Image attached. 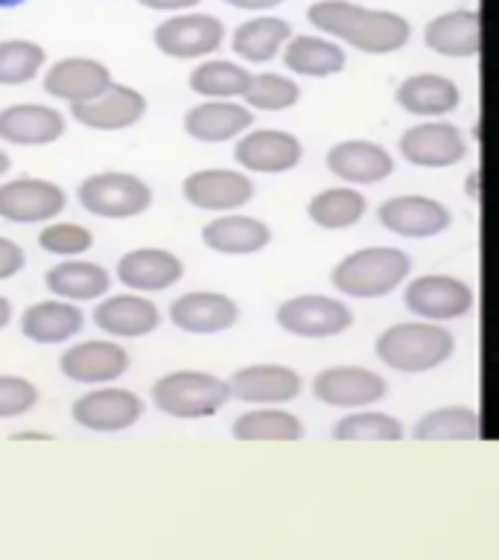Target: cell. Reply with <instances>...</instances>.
<instances>
[{"label": "cell", "mask_w": 499, "mask_h": 560, "mask_svg": "<svg viewBox=\"0 0 499 560\" xmlns=\"http://www.w3.org/2000/svg\"><path fill=\"white\" fill-rule=\"evenodd\" d=\"M306 21L318 33L348 44L368 56H388L403 50L411 38V24L397 12L365 9L348 0H318L306 9Z\"/></svg>", "instance_id": "6da1fadb"}, {"label": "cell", "mask_w": 499, "mask_h": 560, "mask_svg": "<svg viewBox=\"0 0 499 560\" xmlns=\"http://www.w3.org/2000/svg\"><path fill=\"white\" fill-rule=\"evenodd\" d=\"M374 353L388 371L429 374L453 359L455 336L438 322H401L376 336Z\"/></svg>", "instance_id": "7a4b0ae2"}, {"label": "cell", "mask_w": 499, "mask_h": 560, "mask_svg": "<svg viewBox=\"0 0 499 560\" xmlns=\"http://www.w3.org/2000/svg\"><path fill=\"white\" fill-rule=\"evenodd\" d=\"M411 275V257L394 245H368L341 257L330 271L333 289L345 298L374 301L392 295Z\"/></svg>", "instance_id": "3957f363"}, {"label": "cell", "mask_w": 499, "mask_h": 560, "mask_svg": "<svg viewBox=\"0 0 499 560\" xmlns=\"http://www.w3.org/2000/svg\"><path fill=\"white\" fill-rule=\"evenodd\" d=\"M231 397V385L222 376L196 368L166 371L149 385V402L164 418L173 420H205L225 409Z\"/></svg>", "instance_id": "277c9868"}, {"label": "cell", "mask_w": 499, "mask_h": 560, "mask_svg": "<svg viewBox=\"0 0 499 560\" xmlns=\"http://www.w3.org/2000/svg\"><path fill=\"white\" fill-rule=\"evenodd\" d=\"M155 201L152 184L129 170H96L77 184V205L88 217L129 222L143 217Z\"/></svg>", "instance_id": "5b68a950"}, {"label": "cell", "mask_w": 499, "mask_h": 560, "mask_svg": "<svg viewBox=\"0 0 499 560\" xmlns=\"http://www.w3.org/2000/svg\"><path fill=\"white\" fill-rule=\"evenodd\" d=\"M147 415V400L120 383L91 385L70 402V420L94 435H120L129 432Z\"/></svg>", "instance_id": "8992f818"}, {"label": "cell", "mask_w": 499, "mask_h": 560, "mask_svg": "<svg viewBox=\"0 0 499 560\" xmlns=\"http://www.w3.org/2000/svg\"><path fill=\"white\" fill-rule=\"evenodd\" d=\"M68 210V190L42 175H7L0 182V222L42 228Z\"/></svg>", "instance_id": "52a82bcc"}, {"label": "cell", "mask_w": 499, "mask_h": 560, "mask_svg": "<svg viewBox=\"0 0 499 560\" xmlns=\"http://www.w3.org/2000/svg\"><path fill=\"white\" fill-rule=\"evenodd\" d=\"M59 374L77 385H108L120 383L129 374L131 353L123 348L120 339L94 336V339H73L59 353Z\"/></svg>", "instance_id": "ba28073f"}, {"label": "cell", "mask_w": 499, "mask_h": 560, "mask_svg": "<svg viewBox=\"0 0 499 560\" xmlns=\"http://www.w3.org/2000/svg\"><path fill=\"white\" fill-rule=\"evenodd\" d=\"M152 44L166 59L201 61L225 44V24L208 12H175L152 30Z\"/></svg>", "instance_id": "9c48e42d"}, {"label": "cell", "mask_w": 499, "mask_h": 560, "mask_svg": "<svg viewBox=\"0 0 499 560\" xmlns=\"http://www.w3.org/2000/svg\"><path fill=\"white\" fill-rule=\"evenodd\" d=\"M254 178L240 166H205V170H193L184 175L182 182V199L193 210H205V213H231V210H243L252 205Z\"/></svg>", "instance_id": "30bf717a"}, {"label": "cell", "mask_w": 499, "mask_h": 560, "mask_svg": "<svg viewBox=\"0 0 499 560\" xmlns=\"http://www.w3.org/2000/svg\"><path fill=\"white\" fill-rule=\"evenodd\" d=\"M275 322L295 339H333L353 327V313L333 295H295L275 310Z\"/></svg>", "instance_id": "8fae6325"}, {"label": "cell", "mask_w": 499, "mask_h": 560, "mask_svg": "<svg viewBox=\"0 0 499 560\" xmlns=\"http://www.w3.org/2000/svg\"><path fill=\"white\" fill-rule=\"evenodd\" d=\"M91 322H94V327L103 336L135 341L152 336L161 327V322H164V313L152 301V295L123 289V292H108V295L96 301Z\"/></svg>", "instance_id": "7c38bea8"}, {"label": "cell", "mask_w": 499, "mask_h": 560, "mask_svg": "<svg viewBox=\"0 0 499 560\" xmlns=\"http://www.w3.org/2000/svg\"><path fill=\"white\" fill-rule=\"evenodd\" d=\"M149 112L147 94L126 82H112L103 94L70 108V120L82 129L100 131V135H117L129 131L143 122Z\"/></svg>", "instance_id": "4fadbf2b"}, {"label": "cell", "mask_w": 499, "mask_h": 560, "mask_svg": "<svg viewBox=\"0 0 499 560\" xmlns=\"http://www.w3.org/2000/svg\"><path fill=\"white\" fill-rule=\"evenodd\" d=\"M403 304L423 322L444 324L471 315L476 295H473L471 283L453 278V275H420L403 289Z\"/></svg>", "instance_id": "5bb4252c"}, {"label": "cell", "mask_w": 499, "mask_h": 560, "mask_svg": "<svg viewBox=\"0 0 499 560\" xmlns=\"http://www.w3.org/2000/svg\"><path fill=\"white\" fill-rule=\"evenodd\" d=\"M184 260L170 248L161 245H138L129 248L117 257L114 266V278L123 289L131 292H143V295H158V292H170L184 280Z\"/></svg>", "instance_id": "9a60e30c"}, {"label": "cell", "mask_w": 499, "mask_h": 560, "mask_svg": "<svg viewBox=\"0 0 499 560\" xmlns=\"http://www.w3.org/2000/svg\"><path fill=\"white\" fill-rule=\"evenodd\" d=\"M397 152L406 164L420 170H446L467 158V140L462 129L446 120L415 122L397 140Z\"/></svg>", "instance_id": "2e32d148"}, {"label": "cell", "mask_w": 499, "mask_h": 560, "mask_svg": "<svg viewBox=\"0 0 499 560\" xmlns=\"http://www.w3.org/2000/svg\"><path fill=\"white\" fill-rule=\"evenodd\" d=\"M166 318L175 330L187 336H219L236 327L240 304L217 289H190L173 298V304L166 306Z\"/></svg>", "instance_id": "e0dca14e"}, {"label": "cell", "mask_w": 499, "mask_h": 560, "mask_svg": "<svg viewBox=\"0 0 499 560\" xmlns=\"http://www.w3.org/2000/svg\"><path fill=\"white\" fill-rule=\"evenodd\" d=\"M112 82V68L94 56H61V59L50 61L42 73L44 94L56 103H65L68 108L94 100Z\"/></svg>", "instance_id": "ac0fdd59"}, {"label": "cell", "mask_w": 499, "mask_h": 560, "mask_svg": "<svg viewBox=\"0 0 499 560\" xmlns=\"http://www.w3.org/2000/svg\"><path fill=\"white\" fill-rule=\"evenodd\" d=\"M68 131V114L50 103H9L0 108V143L15 149H44Z\"/></svg>", "instance_id": "d6986e66"}, {"label": "cell", "mask_w": 499, "mask_h": 560, "mask_svg": "<svg viewBox=\"0 0 499 560\" xmlns=\"http://www.w3.org/2000/svg\"><path fill=\"white\" fill-rule=\"evenodd\" d=\"M388 394L383 374L362 365H330L313 376V397L330 409H365Z\"/></svg>", "instance_id": "ffe728a7"}, {"label": "cell", "mask_w": 499, "mask_h": 560, "mask_svg": "<svg viewBox=\"0 0 499 560\" xmlns=\"http://www.w3.org/2000/svg\"><path fill=\"white\" fill-rule=\"evenodd\" d=\"M376 222L403 240H432L453 225V210L432 196H392L376 208Z\"/></svg>", "instance_id": "44dd1931"}, {"label": "cell", "mask_w": 499, "mask_h": 560, "mask_svg": "<svg viewBox=\"0 0 499 560\" xmlns=\"http://www.w3.org/2000/svg\"><path fill=\"white\" fill-rule=\"evenodd\" d=\"M88 315L82 304L65 301V298H44L26 304L18 315V330L26 341L42 345V348H65L82 336Z\"/></svg>", "instance_id": "7402d4cb"}, {"label": "cell", "mask_w": 499, "mask_h": 560, "mask_svg": "<svg viewBox=\"0 0 499 560\" xmlns=\"http://www.w3.org/2000/svg\"><path fill=\"white\" fill-rule=\"evenodd\" d=\"M304 158V143L283 129H248L234 140V161L252 175L292 173Z\"/></svg>", "instance_id": "603a6c76"}, {"label": "cell", "mask_w": 499, "mask_h": 560, "mask_svg": "<svg viewBox=\"0 0 499 560\" xmlns=\"http://www.w3.org/2000/svg\"><path fill=\"white\" fill-rule=\"evenodd\" d=\"M231 397L245 406H283L301 397L304 380L295 368L280 362H254V365L236 368L228 376Z\"/></svg>", "instance_id": "cb8c5ba5"}, {"label": "cell", "mask_w": 499, "mask_h": 560, "mask_svg": "<svg viewBox=\"0 0 499 560\" xmlns=\"http://www.w3.org/2000/svg\"><path fill=\"white\" fill-rule=\"evenodd\" d=\"M184 135L196 143H231L254 129V112L243 100H199L182 117Z\"/></svg>", "instance_id": "d4e9b609"}, {"label": "cell", "mask_w": 499, "mask_h": 560, "mask_svg": "<svg viewBox=\"0 0 499 560\" xmlns=\"http://www.w3.org/2000/svg\"><path fill=\"white\" fill-rule=\"evenodd\" d=\"M324 164H327V173L350 184V187H371V184L385 182L394 173L392 152L383 143L362 138L333 143L324 155Z\"/></svg>", "instance_id": "484cf974"}, {"label": "cell", "mask_w": 499, "mask_h": 560, "mask_svg": "<svg viewBox=\"0 0 499 560\" xmlns=\"http://www.w3.org/2000/svg\"><path fill=\"white\" fill-rule=\"evenodd\" d=\"M271 228L257 217L231 210V213H213L201 225V245L219 257H252L269 248Z\"/></svg>", "instance_id": "4316f807"}, {"label": "cell", "mask_w": 499, "mask_h": 560, "mask_svg": "<svg viewBox=\"0 0 499 560\" xmlns=\"http://www.w3.org/2000/svg\"><path fill=\"white\" fill-rule=\"evenodd\" d=\"M114 271L108 266L88 257H68L56 260L44 271V289L53 298H65L73 304H96L114 287Z\"/></svg>", "instance_id": "83f0119b"}, {"label": "cell", "mask_w": 499, "mask_h": 560, "mask_svg": "<svg viewBox=\"0 0 499 560\" xmlns=\"http://www.w3.org/2000/svg\"><path fill=\"white\" fill-rule=\"evenodd\" d=\"M394 103L411 117H446L462 105V88L441 73H415L394 88Z\"/></svg>", "instance_id": "f1b7e54d"}, {"label": "cell", "mask_w": 499, "mask_h": 560, "mask_svg": "<svg viewBox=\"0 0 499 560\" xmlns=\"http://www.w3.org/2000/svg\"><path fill=\"white\" fill-rule=\"evenodd\" d=\"M423 44L444 59H473L481 52V15L455 9L432 18L423 30Z\"/></svg>", "instance_id": "f546056e"}, {"label": "cell", "mask_w": 499, "mask_h": 560, "mask_svg": "<svg viewBox=\"0 0 499 560\" xmlns=\"http://www.w3.org/2000/svg\"><path fill=\"white\" fill-rule=\"evenodd\" d=\"M348 65L345 47L330 35H292L283 47V68L295 77H339Z\"/></svg>", "instance_id": "4dcf8cb0"}, {"label": "cell", "mask_w": 499, "mask_h": 560, "mask_svg": "<svg viewBox=\"0 0 499 560\" xmlns=\"http://www.w3.org/2000/svg\"><path fill=\"white\" fill-rule=\"evenodd\" d=\"M231 435L240 444H295L304 438V423L280 406H252L236 415Z\"/></svg>", "instance_id": "1f68e13d"}, {"label": "cell", "mask_w": 499, "mask_h": 560, "mask_svg": "<svg viewBox=\"0 0 499 560\" xmlns=\"http://www.w3.org/2000/svg\"><path fill=\"white\" fill-rule=\"evenodd\" d=\"M289 38H292V26L283 18L260 15L236 26L231 35V50L245 65H266L283 52Z\"/></svg>", "instance_id": "d6a6232c"}, {"label": "cell", "mask_w": 499, "mask_h": 560, "mask_svg": "<svg viewBox=\"0 0 499 560\" xmlns=\"http://www.w3.org/2000/svg\"><path fill=\"white\" fill-rule=\"evenodd\" d=\"M481 435V415L473 406H438L415 420L411 438L420 444L476 441Z\"/></svg>", "instance_id": "836d02e7"}, {"label": "cell", "mask_w": 499, "mask_h": 560, "mask_svg": "<svg viewBox=\"0 0 499 560\" xmlns=\"http://www.w3.org/2000/svg\"><path fill=\"white\" fill-rule=\"evenodd\" d=\"M368 213V199L357 187H327L306 201V219L322 231H348Z\"/></svg>", "instance_id": "e575fe53"}, {"label": "cell", "mask_w": 499, "mask_h": 560, "mask_svg": "<svg viewBox=\"0 0 499 560\" xmlns=\"http://www.w3.org/2000/svg\"><path fill=\"white\" fill-rule=\"evenodd\" d=\"M248 82L252 70H245V65L213 56L196 61L187 77V85L199 100H243Z\"/></svg>", "instance_id": "d590c367"}, {"label": "cell", "mask_w": 499, "mask_h": 560, "mask_svg": "<svg viewBox=\"0 0 499 560\" xmlns=\"http://www.w3.org/2000/svg\"><path fill=\"white\" fill-rule=\"evenodd\" d=\"M333 441L341 444H397L406 435V429L394 415L376 409H350L330 429Z\"/></svg>", "instance_id": "8d00e7d4"}, {"label": "cell", "mask_w": 499, "mask_h": 560, "mask_svg": "<svg viewBox=\"0 0 499 560\" xmlns=\"http://www.w3.org/2000/svg\"><path fill=\"white\" fill-rule=\"evenodd\" d=\"M47 50L33 38H3L0 42V88L30 85L47 68Z\"/></svg>", "instance_id": "74e56055"}, {"label": "cell", "mask_w": 499, "mask_h": 560, "mask_svg": "<svg viewBox=\"0 0 499 560\" xmlns=\"http://www.w3.org/2000/svg\"><path fill=\"white\" fill-rule=\"evenodd\" d=\"M35 243L44 254H50L56 260H68V257H85V254L94 252L96 236L85 222L56 217L38 228Z\"/></svg>", "instance_id": "f35d334b"}, {"label": "cell", "mask_w": 499, "mask_h": 560, "mask_svg": "<svg viewBox=\"0 0 499 560\" xmlns=\"http://www.w3.org/2000/svg\"><path fill=\"white\" fill-rule=\"evenodd\" d=\"M243 103L252 112H289L301 103V85L283 73H252V82L245 88Z\"/></svg>", "instance_id": "ab89813d"}, {"label": "cell", "mask_w": 499, "mask_h": 560, "mask_svg": "<svg viewBox=\"0 0 499 560\" xmlns=\"http://www.w3.org/2000/svg\"><path fill=\"white\" fill-rule=\"evenodd\" d=\"M42 402V388L21 374H0V420L26 418Z\"/></svg>", "instance_id": "60d3db41"}, {"label": "cell", "mask_w": 499, "mask_h": 560, "mask_svg": "<svg viewBox=\"0 0 499 560\" xmlns=\"http://www.w3.org/2000/svg\"><path fill=\"white\" fill-rule=\"evenodd\" d=\"M26 269V252L24 245L12 240V236L0 234V283L15 280Z\"/></svg>", "instance_id": "b9f144b4"}, {"label": "cell", "mask_w": 499, "mask_h": 560, "mask_svg": "<svg viewBox=\"0 0 499 560\" xmlns=\"http://www.w3.org/2000/svg\"><path fill=\"white\" fill-rule=\"evenodd\" d=\"M138 3L143 9H152V12H170V15H175V12H187V9L199 7L201 0H138Z\"/></svg>", "instance_id": "7bdbcfd3"}, {"label": "cell", "mask_w": 499, "mask_h": 560, "mask_svg": "<svg viewBox=\"0 0 499 560\" xmlns=\"http://www.w3.org/2000/svg\"><path fill=\"white\" fill-rule=\"evenodd\" d=\"M231 9H243V12H266V9L280 7L283 0H222Z\"/></svg>", "instance_id": "ee69618b"}, {"label": "cell", "mask_w": 499, "mask_h": 560, "mask_svg": "<svg viewBox=\"0 0 499 560\" xmlns=\"http://www.w3.org/2000/svg\"><path fill=\"white\" fill-rule=\"evenodd\" d=\"M464 192H467V199L481 205V170L476 166L467 178H464Z\"/></svg>", "instance_id": "f6af8a7d"}, {"label": "cell", "mask_w": 499, "mask_h": 560, "mask_svg": "<svg viewBox=\"0 0 499 560\" xmlns=\"http://www.w3.org/2000/svg\"><path fill=\"white\" fill-rule=\"evenodd\" d=\"M9 441H21V444H26V441H53L50 432H44V429H18V432H12L9 435Z\"/></svg>", "instance_id": "bcb514c9"}, {"label": "cell", "mask_w": 499, "mask_h": 560, "mask_svg": "<svg viewBox=\"0 0 499 560\" xmlns=\"http://www.w3.org/2000/svg\"><path fill=\"white\" fill-rule=\"evenodd\" d=\"M12 322H15V306H12V301L0 292V332L7 330V327H12Z\"/></svg>", "instance_id": "7dc6e473"}, {"label": "cell", "mask_w": 499, "mask_h": 560, "mask_svg": "<svg viewBox=\"0 0 499 560\" xmlns=\"http://www.w3.org/2000/svg\"><path fill=\"white\" fill-rule=\"evenodd\" d=\"M9 173H12V155H9L7 149L0 147V182H3Z\"/></svg>", "instance_id": "c3c4849f"}, {"label": "cell", "mask_w": 499, "mask_h": 560, "mask_svg": "<svg viewBox=\"0 0 499 560\" xmlns=\"http://www.w3.org/2000/svg\"><path fill=\"white\" fill-rule=\"evenodd\" d=\"M26 0H0V9H18L24 7Z\"/></svg>", "instance_id": "681fc988"}]
</instances>
